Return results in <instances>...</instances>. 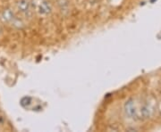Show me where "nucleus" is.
Returning <instances> with one entry per match:
<instances>
[{
    "instance_id": "f257e3e1",
    "label": "nucleus",
    "mask_w": 161,
    "mask_h": 132,
    "mask_svg": "<svg viewBox=\"0 0 161 132\" xmlns=\"http://www.w3.org/2000/svg\"><path fill=\"white\" fill-rule=\"evenodd\" d=\"M125 112L126 113V115L129 118H134L136 117V105H135V102L132 99L128 100L125 104Z\"/></svg>"
},
{
    "instance_id": "f03ea898",
    "label": "nucleus",
    "mask_w": 161,
    "mask_h": 132,
    "mask_svg": "<svg viewBox=\"0 0 161 132\" xmlns=\"http://www.w3.org/2000/svg\"><path fill=\"white\" fill-rule=\"evenodd\" d=\"M52 10L51 4L48 2H43L39 6V12L41 14H48Z\"/></svg>"
},
{
    "instance_id": "7ed1b4c3",
    "label": "nucleus",
    "mask_w": 161,
    "mask_h": 132,
    "mask_svg": "<svg viewBox=\"0 0 161 132\" xmlns=\"http://www.w3.org/2000/svg\"><path fill=\"white\" fill-rule=\"evenodd\" d=\"M17 7L20 12L27 13L30 9V3L28 2V0H19L17 3Z\"/></svg>"
},
{
    "instance_id": "20e7f679",
    "label": "nucleus",
    "mask_w": 161,
    "mask_h": 132,
    "mask_svg": "<svg viewBox=\"0 0 161 132\" xmlns=\"http://www.w3.org/2000/svg\"><path fill=\"white\" fill-rule=\"evenodd\" d=\"M1 17H2V20H3L4 22H12L13 19L14 18V13H13L10 9H5V10H4L3 13H2Z\"/></svg>"
},
{
    "instance_id": "39448f33",
    "label": "nucleus",
    "mask_w": 161,
    "mask_h": 132,
    "mask_svg": "<svg viewBox=\"0 0 161 132\" xmlns=\"http://www.w3.org/2000/svg\"><path fill=\"white\" fill-rule=\"evenodd\" d=\"M57 4L62 12H68L69 1L68 0H57Z\"/></svg>"
},
{
    "instance_id": "423d86ee",
    "label": "nucleus",
    "mask_w": 161,
    "mask_h": 132,
    "mask_svg": "<svg viewBox=\"0 0 161 132\" xmlns=\"http://www.w3.org/2000/svg\"><path fill=\"white\" fill-rule=\"evenodd\" d=\"M20 104L23 107H28L32 104V98L30 97H24L21 99Z\"/></svg>"
},
{
    "instance_id": "0eeeda50",
    "label": "nucleus",
    "mask_w": 161,
    "mask_h": 132,
    "mask_svg": "<svg viewBox=\"0 0 161 132\" xmlns=\"http://www.w3.org/2000/svg\"><path fill=\"white\" fill-rule=\"evenodd\" d=\"M12 23H13V26H14V27L17 28V29H23V28L24 27L23 22L21 20L16 19V18H14V19H13Z\"/></svg>"
},
{
    "instance_id": "6e6552de",
    "label": "nucleus",
    "mask_w": 161,
    "mask_h": 132,
    "mask_svg": "<svg viewBox=\"0 0 161 132\" xmlns=\"http://www.w3.org/2000/svg\"><path fill=\"white\" fill-rule=\"evenodd\" d=\"M1 32H2V29H1V27H0V34H1Z\"/></svg>"
}]
</instances>
